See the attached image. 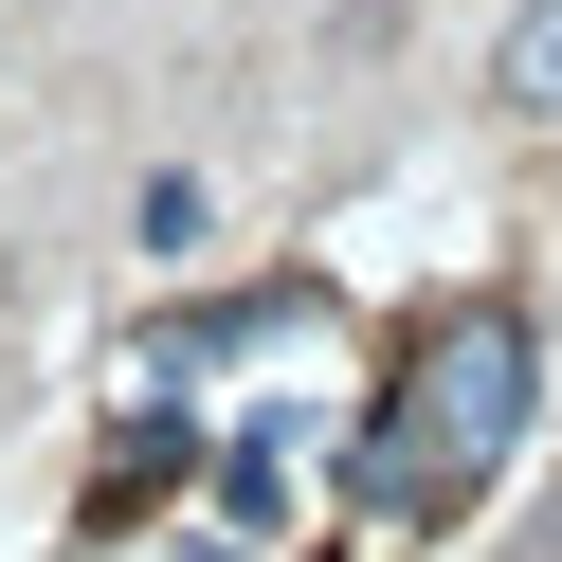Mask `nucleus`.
I'll list each match as a JSON object with an SVG mask.
<instances>
[{
    "instance_id": "obj_2",
    "label": "nucleus",
    "mask_w": 562,
    "mask_h": 562,
    "mask_svg": "<svg viewBox=\"0 0 562 562\" xmlns=\"http://www.w3.org/2000/svg\"><path fill=\"white\" fill-rule=\"evenodd\" d=\"M490 110H508V127H562V0H526L508 37H490Z\"/></svg>"
},
{
    "instance_id": "obj_1",
    "label": "nucleus",
    "mask_w": 562,
    "mask_h": 562,
    "mask_svg": "<svg viewBox=\"0 0 562 562\" xmlns=\"http://www.w3.org/2000/svg\"><path fill=\"white\" fill-rule=\"evenodd\" d=\"M526 400H544V345H526V308H508V291L436 308V327H417V363H400V400H381V436H363V508H400V526L472 508V490L508 472Z\"/></svg>"
}]
</instances>
